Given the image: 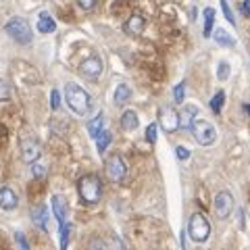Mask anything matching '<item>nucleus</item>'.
Here are the masks:
<instances>
[{"label": "nucleus", "instance_id": "f257e3e1", "mask_svg": "<svg viewBox=\"0 0 250 250\" xmlns=\"http://www.w3.org/2000/svg\"><path fill=\"white\" fill-rule=\"evenodd\" d=\"M67 104L71 106V111L77 115H85L92 108V96L83 88H80L77 83H69L65 90Z\"/></svg>", "mask_w": 250, "mask_h": 250}, {"label": "nucleus", "instance_id": "f03ea898", "mask_svg": "<svg viewBox=\"0 0 250 250\" xmlns=\"http://www.w3.org/2000/svg\"><path fill=\"white\" fill-rule=\"evenodd\" d=\"M77 192H80V198L85 205H96L103 196V182L98 175H83L77 182Z\"/></svg>", "mask_w": 250, "mask_h": 250}, {"label": "nucleus", "instance_id": "7ed1b4c3", "mask_svg": "<svg viewBox=\"0 0 250 250\" xmlns=\"http://www.w3.org/2000/svg\"><path fill=\"white\" fill-rule=\"evenodd\" d=\"M190 131L194 134V140H196L200 146H210L217 140V129L213 127V123H208L207 119H200V117L194 119Z\"/></svg>", "mask_w": 250, "mask_h": 250}, {"label": "nucleus", "instance_id": "20e7f679", "mask_svg": "<svg viewBox=\"0 0 250 250\" xmlns=\"http://www.w3.org/2000/svg\"><path fill=\"white\" fill-rule=\"evenodd\" d=\"M4 29H6V34H9L17 44H29V42H31V38H34L29 23H27L25 19H21V17H13V19H9V23H6V27H4Z\"/></svg>", "mask_w": 250, "mask_h": 250}, {"label": "nucleus", "instance_id": "39448f33", "mask_svg": "<svg viewBox=\"0 0 250 250\" xmlns=\"http://www.w3.org/2000/svg\"><path fill=\"white\" fill-rule=\"evenodd\" d=\"M188 233L194 242H205L210 233V225L207 221V217L202 213H196L190 217V225H188Z\"/></svg>", "mask_w": 250, "mask_h": 250}, {"label": "nucleus", "instance_id": "423d86ee", "mask_svg": "<svg viewBox=\"0 0 250 250\" xmlns=\"http://www.w3.org/2000/svg\"><path fill=\"white\" fill-rule=\"evenodd\" d=\"M104 171H106V177L111 179V182L119 184L125 179V175H127V167H125V161L121 159L119 154H111L104 163Z\"/></svg>", "mask_w": 250, "mask_h": 250}, {"label": "nucleus", "instance_id": "0eeeda50", "mask_svg": "<svg viewBox=\"0 0 250 250\" xmlns=\"http://www.w3.org/2000/svg\"><path fill=\"white\" fill-rule=\"evenodd\" d=\"M103 61H100L98 57H88L85 61H82V65H80V75L85 77V80H90V82H96L100 75H103Z\"/></svg>", "mask_w": 250, "mask_h": 250}, {"label": "nucleus", "instance_id": "6e6552de", "mask_svg": "<svg viewBox=\"0 0 250 250\" xmlns=\"http://www.w3.org/2000/svg\"><path fill=\"white\" fill-rule=\"evenodd\" d=\"M159 123L167 134H173V131L179 129V113L173 106H163L159 111Z\"/></svg>", "mask_w": 250, "mask_h": 250}, {"label": "nucleus", "instance_id": "1a4fd4ad", "mask_svg": "<svg viewBox=\"0 0 250 250\" xmlns=\"http://www.w3.org/2000/svg\"><path fill=\"white\" fill-rule=\"evenodd\" d=\"M233 210V196L229 192H219L215 196V213L219 219H228Z\"/></svg>", "mask_w": 250, "mask_h": 250}, {"label": "nucleus", "instance_id": "9d476101", "mask_svg": "<svg viewBox=\"0 0 250 250\" xmlns=\"http://www.w3.org/2000/svg\"><path fill=\"white\" fill-rule=\"evenodd\" d=\"M40 152H42V150H40V144H38L34 138L21 140V154H23V161H25V163H34V161H38Z\"/></svg>", "mask_w": 250, "mask_h": 250}, {"label": "nucleus", "instance_id": "9b49d317", "mask_svg": "<svg viewBox=\"0 0 250 250\" xmlns=\"http://www.w3.org/2000/svg\"><path fill=\"white\" fill-rule=\"evenodd\" d=\"M144 27H146V21H144L142 15H131V17H129L127 21H125V25H123L125 34H127V36H134V38L142 36Z\"/></svg>", "mask_w": 250, "mask_h": 250}, {"label": "nucleus", "instance_id": "f8f14e48", "mask_svg": "<svg viewBox=\"0 0 250 250\" xmlns=\"http://www.w3.org/2000/svg\"><path fill=\"white\" fill-rule=\"evenodd\" d=\"M196 117H200L198 106H194V104H186V106H184V111H182V115H179V127L190 129Z\"/></svg>", "mask_w": 250, "mask_h": 250}, {"label": "nucleus", "instance_id": "ddd939ff", "mask_svg": "<svg viewBox=\"0 0 250 250\" xmlns=\"http://www.w3.org/2000/svg\"><path fill=\"white\" fill-rule=\"evenodd\" d=\"M15 207H17V194L11 188H0V208L13 210Z\"/></svg>", "mask_w": 250, "mask_h": 250}, {"label": "nucleus", "instance_id": "4468645a", "mask_svg": "<svg viewBox=\"0 0 250 250\" xmlns=\"http://www.w3.org/2000/svg\"><path fill=\"white\" fill-rule=\"evenodd\" d=\"M46 217H48V208L44 205H38L31 208V221H34L42 231H46Z\"/></svg>", "mask_w": 250, "mask_h": 250}, {"label": "nucleus", "instance_id": "2eb2a0df", "mask_svg": "<svg viewBox=\"0 0 250 250\" xmlns=\"http://www.w3.org/2000/svg\"><path fill=\"white\" fill-rule=\"evenodd\" d=\"M54 29H57V21L52 19V15L42 13L40 19H38V31H40V34H52Z\"/></svg>", "mask_w": 250, "mask_h": 250}, {"label": "nucleus", "instance_id": "dca6fc26", "mask_svg": "<svg viewBox=\"0 0 250 250\" xmlns=\"http://www.w3.org/2000/svg\"><path fill=\"white\" fill-rule=\"evenodd\" d=\"M121 127L125 131H134L138 127V115L134 111H125L121 117Z\"/></svg>", "mask_w": 250, "mask_h": 250}, {"label": "nucleus", "instance_id": "f3484780", "mask_svg": "<svg viewBox=\"0 0 250 250\" xmlns=\"http://www.w3.org/2000/svg\"><path fill=\"white\" fill-rule=\"evenodd\" d=\"M103 129H104V115L100 113V115H96V117H94V119L88 123V131H90L92 138H96Z\"/></svg>", "mask_w": 250, "mask_h": 250}, {"label": "nucleus", "instance_id": "a211bd4d", "mask_svg": "<svg viewBox=\"0 0 250 250\" xmlns=\"http://www.w3.org/2000/svg\"><path fill=\"white\" fill-rule=\"evenodd\" d=\"M129 96H131V90H129L127 83H119V85H117V90H115V103L117 104H125L129 100Z\"/></svg>", "mask_w": 250, "mask_h": 250}, {"label": "nucleus", "instance_id": "6ab92c4d", "mask_svg": "<svg viewBox=\"0 0 250 250\" xmlns=\"http://www.w3.org/2000/svg\"><path fill=\"white\" fill-rule=\"evenodd\" d=\"M52 213L57 217L59 225L65 223V207H62V200L59 196H52Z\"/></svg>", "mask_w": 250, "mask_h": 250}, {"label": "nucleus", "instance_id": "aec40b11", "mask_svg": "<svg viewBox=\"0 0 250 250\" xmlns=\"http://www.w3.org/2000/svg\"><path fill=\"white\" fill-rule=\"evenodd\" d=\"M213 38L217 40V44H221V46H233V44H236V42H233V38H231L225 29H221V27H217V29H215Z\"/></svg>", "mask_w": 250, "mask_h": 250}, {"label": "nucleus", "instance_id": "412c9836", "mask_svg": "<svg viewBox=\"0 0 250 250\" xmlns=\"http://www.w3.org/2000/svg\"><path fill=\"white\" fill-rule=\"evenodd\" d=\"M213 23H215V11L205 9V38H210V34H213Z\"/></svg>", "mask_w": 250, "mask_h": 250}, {"label": "nucleus", "instance_id": "4be33fe9", "mask_svg": "<svg viewBox=\"0 0 250 250\" xmlns=\"http://www.w3.org/2000/svg\"><path fill=\"white\" fill-rule=\"evenodd\" d=\"M108 144H111V134H108L106 129H103V131H100V134L96 136V148H98V152H104Z\"/></svg>", "mask_w": 250, "mask_h": 250}, {"label": "nucleus", "instance_id": "5701e85b", "mask_svg": "<svg viewBox=\"0 0 250 250\" xmlns=\"http://www.w3.org/2000/svg\"><path fill=\"white\" fill-rule=\"evenodd\" d=\"M223 100H225V94L223 92H217L213 98H210V111H213L215 115L221 113V108H223Z\"/></svg>", "mask_w": 250, "mask_h": 250}, {"label": "nucleus", "instance_id": "b1692460", "mask_svg": "<svg viewBox=\"0 0 250 250\" xmlns=\"http://www.w3.org/2000/svg\"><path fill=\"white\" fill-rule=\"evenodd\" d=\"M59 228H61V250H67V246H69V225L62 223V225H59Z\"/></svg>", "mask_w": 250, "mask_h": 250}, {"label": "nucleus", "instance_id": "393cba45", "mask_svg": "<svg viewBox=\"0 0 250 250\" xmlns=\"http://www.w3.org/2000/svg\"><path fill=\"white\" fill-rule=\"evenodd\" d=\"M15 244H17V250H29V244L25 236H23L21 231H15Z\"/></svg>", "mask_w": 250, "mask_h": 250}, {"label": "nucleus", "instance_id": "a878e982", "mask_svg": "<svg viewBox=\"0 0 250 250\" xmlns=\"http://www.w3.org/2000/svg\"><path fill=\"white\" fill-rule=\"evenodd\" d=\"M173 94H175V103L182 104V103H184V98H186V83H184V82H182V83H177Z\"/></svg>", "mask_w": 250, "mask_h": 250}, {"label": "nucleus", "instance_id": "bb28decb", "mask_svg": "<svg viewBox=\"0 0 250 250\" xmlns=\"http://www.w3.org/2000/svg\"><path fill=\"white\" fill-rule=\"evenodd\" d=\"M228 75H229V65H228V62H219L217 77H219L221 82H225V80H228Z\"/></svg>", "mask_w": 250, "mask_h": 250}, {"label": "nucleus", "instance_id": "cd10ccee", "mask_svg": "<svg viewBox=\"0 0 250 250\" xmlns=\"http://www.w3.org/2000/svg\"><path fill=\"white\" fill-rule=\"evenodd\" d=\"M11 98V88L9 83H6L4 80H0V100H9Z\"/></svg>", "mask_w": 250, "mask_h": 250}, {"label": "nucleus", "instance_id": "c85d7f7f", "mask_svg": "<svg viewBox=\"0 0 250 250\" xmlns=\"http://www.w3.org/2000/svg\"><path fill=\"white\" fill-rule=\"evenodd\" d=\"M221 9H223V15H225V19H228L231 25L236 23V19H233V13H231V9H229V4H228V0H221Z\"/></svg>", "mask_w": 250, "mask_h": 250}, {"label": "nucleus", "instance_id": "c756f323", "mask_svg": "<svg viewBox=\"0 0 250 250\" xmlns=\"http://www.w3.org/2000/svg\"><path fill=\"white\" fill-rule=\"evenodd\" d=\"M146 140H148L150 144L156 142V125H154V123H150V125L146 127Z\"/></svg>", "mask_w": 250, "mask_h": 250}, {"label": "nucleus", "instance_id": "7c9ffc66", "mask_svg": "<svg viewBox=\"0 0 250 250\" xmlns=\"http://www.w3.org/2000/svg\"><path fill=\"white\" fill-rule=\"evenodd\" d=\"M98 0H77V4H80L82 11H92L94 6H96Z\"/></svg>", "mask_w": 250, "mask_h": 250}, {"label": "nucleus", "instance_id": "2f4dec72", "mask_svg": "<svg viewBox=\"0 0 250 250\" xmlns=\"http://www.w3.org/2000/svg\"><path fill=\"white\" fill-rule=\"evenodd\" d=\"M175 152H177V159L179 161H188V159H190V150H188L186 146H177Z\"/></svg>", "mask_w": 250, "mask_h": 250}, {"label": "nucleus", "instance_id": "473e14b6", "mask_svg": "<svg viewBox=\"0 0 250 250\" xmlns=\"http://www.w3.org/2000/svg\"><path fill=\"white\" fill-rule=\"evenodd\" d=\"M50 98H52V103H50V106H52V111H59V106H61V98H59V92H57V90H52V94H50Z\"/></svg>", "mask_w": 250, "mask_h": 250}, {"label": "nucleus", "instance_id": "72a5a7b5", "mask_svg": "<svg viewBox=\"0 0 250 250\" xmlns=\"http://www.w3.org/2000/svg\"><path fill=\"white\" fill-rule=\"evenodd\" d=\"M31 173H34L36 177H42V175L46 173V169H44L42 165H38V163L34 161V163H31Z\"/></svg>", "mask_w": 250, "mask_h": 250}, {"label": "nucleus", "instance_id": "f704fd0d", "mask_svg": "<svg viewBox=\"0 0 250 250\" xmlns=\"http://www.w3.org/2000/svg\"><path fill=\"white\" fill-rule=\"evenodd\" d=\"M242 13L248 15V0H244V2H242Z\"/></svg>", "mask_w": 250, "mask_h": 250}, {"label": "nucleus", "instance_id": "c9c22d12", "mask_svg": "<svg viewBox=\"0 0 250 250\" xmlns=\"http://www.w3.org/2000/svg\"><path fill=\"white\" fill-rule=\"evenodd\" d=\"M117 250H125L123 244H121V240H117Z\"/></svg>", "mask_w": 250, "mask_h": 250}]
</instances>
